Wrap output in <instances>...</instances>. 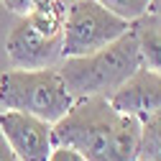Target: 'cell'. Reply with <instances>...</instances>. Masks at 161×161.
<instances>
[{
	"instance_id": "6da1fadb",
	"label": "cell",
	"mask_w": 161,
	"mask_h": 161,
	"mask_svg": "<svg viewBox=\"0 0 161 161\" xmlns=\"http://www.w3.org/2000/svg\"><path fill=\"white\" fill-rule=\"evenodd\" d=\"M141 120L120 113L108 97H77L54 123V143L79 151L87 161H136Z\"/></svg>"
},
{
	"instance_id": "7a4b0ae2",
	"label": "cell",
	"mask_w": 161,
	"mask_h": 161,
	"mask_svg": "<svg viewBox=\"0 0 161 161\" xmlns=\"http://www.w3.org/2000/svg\"><path fill=\"white\" fill-rule=\"evenodd\" d=\"M143 62H141V51L133 28L115 38L113 44L97 49L85 56H64L59 62L67 90L77 97H92V95H113L120 85L125 82L130 74H136Z\"/></svg>"
},
{
	"instance_id": "3957f363",
	"label": "cell",
	"mask_w": 161,
	"mask_h": 161,
	"mask_svg": "<svg viewBox=\"0 0 161 161\" xmlns=\"http://www.w3.org/2000/svg\"><path fill=\"white\" fill-rule=\"evenodd\" d=\"M67 5L62 0H46L26 15H18L5 38V54L18 69L54 67L62 62Z\"/></svg>"
},
{
	"instance_id": "277c9868",
	"label": "cell",
	"mask_w": 161,
	"mask_h": 161,
	"mask_svg": "<svg viewBox=\"0 0 161 161\" xmlns=\"http://www.w3.org/2000/svg\"><path fill=\"white\" fill-rule=\"evenodd\" d=\"M74 103L59 64L38 69H8L0 74V108L21 110L56 123Z\"/></svg>"
},
{
	"instance_id": "5b68a950",
	"label": "cell",
	"mask_w": 161,
	"mask_h": 161,
	"mask_svg": "<svg viewBox=\"0 0 161 161\" xmlns=\"http://www.w3.org/2000/svg\"><path fill=\"white\" fill-rule=\"evenodd\" d=\"M130 23L115 15L100 0H72L67 5L64 36H62V59L85 56L113 44L115 38L128 33Z\"/></svg>"
},
{
	"instance_id": "8992f818",
	"label": "cell",
	"mask_w": 161,
	"mask_h": 161,
	"mask_svg": "<svg viewBox=\"0 0 161 161\" xmlns=\"http://www.w3.org/2000/svg\"><path fill=\"white\" fill-rule=\"evenodd\" d=\"M0 133L5 136V141L21 161H46L51 148L56 146L54 123L21 110L0 113Z\"/></svg>"
},
{
	"instance_id": "52a82bcc",
	"label": "cell",
	"mask_w": 161,
	"mask_h": 161,
	"mask_svg": "<svg viewBox=\"0 0 161 161\" xmlns=\"http://www.w3.org/2000/svg\"><path fill=\"white\" fill-rule=\"evenodd\" d=\"M108 100L120 113L146 120L148 115L161 113V74L148 67H141L113 95H108Z\"/></svg>"
},
{
	"instance_id": "ba28073f",
	"label": "cell",
	"mask_w": 161,
	"mask_h": 161,
	"mask_svg": "<svg viewBox=\"0 0 161 161\" xmlns=\"http://www.w3.org/2000/svg\"><path fill=\"white\" fill-rule=\"evenodd\" d=\"M130 28L136 33L143 67H148V69L161 74V18L146 13V15H141L138 21H133Z\"/></svg>"
},
{
	"instance_id": "9c48e42d",
	"label": "cell",
	"mask_w": 161,
	"mask_h": 161,
	"mask_svg": "<svg viewBox=\"0 0 161 161\" xmlns=\"http://www.w3.org/2000/svg\"><path fill=\"white\" fill-rule=\"evenodd\" d=\"M138 158L143 161H161V113L141 120L138 133Z\"/></svg>"
},
{
	"instance_id": "30bf717a",
	"label": "cell",
	"mask_w": 161,
	"mask_h": 161,
	"mask_svg": "<svg viewBox=\"0 0 161 161\" xmlns=\"http://www.w3.org/2000/svg\"><path fill=\"white\" fill-rule=\"evenodd\" d=\"M100 3H103L105 8H110L115 15H120V18H125L128 23H133L141 15L148 13L151 0H100Z\"/></svg>"
},
{
	"instance_id": "8fae6325",
	"label": "cell",
	"mask_w": 161,
	"mask_h": 161,
	"mask_svg": "<svg viewBox=\"0 0 161 161\" xmlns=\"http://www.w3.org/2000/svg\"><path fill=\"white\" fill-rule=\"evenodd\" d=\"M5 10H10L13 15H26L28 10H33L36 5L46 3V0H0Z\"/></svg>"
},
{
	"instance_id": "7c38bea8",
	"label": "cell",
	"mask_w": 161,
	"mask_h": 161,
	"mask_svg": "<svg viewBox=\"0 0 161 161\" xmlns=\"http://www.w3.org/2000/svg\"><path fill=\"white\" fill-rule=\"evenodd\" d=\"M46 161H87V158L79 153V151L69 148V146H54Z\"/></svg>"
},
{
	"instance_id": "4fadbf2b",
	"label": "cell",
	"mask_w": 161,
	"mask_h": 161,
	"mask_svg": "<svg viewBox=\"0 0 161 161\" xmlns=\"http://www.w3.org/2000/svg\"><path fill=\"white\" fill-rule=\"evenodd\" d=\"M0 161H21V158H18V153L10 148V143L5 141L3 133H0Z\"/></svg>"
},
{
	"instance_id": "5bb4252c",
	"label": "cell",
	"mask_w": 161,
	"mask_h": 161,
	"mask_svg": "<svg viewBox=\"0 0 161 161\" xmlns=\"http://www.w3.org/2000/svg\"><path fill=\"white\" fill-rule=\"evenodd\" d=\"M148 13H151V15H156V18H161V0H151Z\"/></svg>"
},
{
	"instance_id": "9a60e30c",
	"label": "cell",
	"mask_w": 161,
	"mask_h": 161,
	"mask_svg": "<svg viewBox=\"0 0 161 161\" xmlns=\"http://www.w3.org/2000/svg\"><path fill=\"white\" fill-rule=\"evenodd\" d=\"M136 161H143V158H136Z\"/></svg>"
}]
</instances>
